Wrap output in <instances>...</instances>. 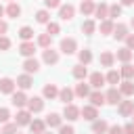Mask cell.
<instances>
[{
	"label": "cell",
	"mask_w": 134,
	"mask_h": 134,
	"mask_svg": "<svg viewBox=\"0 0 134 134\" xmlns=\"http://www.w3.org/2000/svg\"><path fill=\"white\" fill-rule=\"evenodd\" d=\"M77 50V42L73 38H63L61 40V52L63 54H73Z\"/></svg>",
	"instance_id": "obj_1"
},
{
	"label": "cell",
	"mask_w": 134,
	"mask_h": 134,
	"mask_svg": "<svg viewBox=\"0 0 134 134\" xmlns=\"http://www.w3.org/2000/svg\"><path fill=\"white\" fill-rule=\"evenodd\" d=\"M73 15H75V6H73V4H61V6H59V17H61L63 21H71Z\"/></svg>",
	"instance_id": "obj_2"
},
{
	"label": "cell",
	"mask_w": 134,
	"mask_h": 134,
	"mask_svg": "<svg viewBox=\"0 0 134 134\" xmlns=\"http://www.w3.org/2000/svg\"><path fill=\"white\" fill-rule=\"evenodd\" d=\"M80 115H82V113H80V107H75L73 103H71V105H65V109H63V117H67L69 121H75Z\"/></svg>",
	"instance_id": "obj_3"
},
{
	"label": "cell",
	"mask_w": 134,
	"mask_h": 134,
	"mask_svg": "<svg viewBox=\"0 0 134 134\" xmlns=\"http://www.w3.org/2000/svg\"><path fill=\"white\" fill-rule=\"evenodd\" d=\"M80 113H82V117L88 119V121H96V117H98V111H96L94 105H86V107H82Z\"/></svg>",
	"instance_id": "obj_4"
},
{
	"label": "cell",
	"mask_w": 134,
	"mask_h": 134,
	"mask_svg": "<svg viewBox=\"0 0 134 134\" xmlns=\"http://www.w3.org/2000/svg\"><path fill=\"white\" fill-rule=\"evenodd\" d=\"M121 96H124V94H121L117 88H109L107 94H105V98H107L109 105H119V103H121Z\"/></svg>",
	"instance_id": "obj_5"
},
{
	"label": "cell",
	"mask_w": 134,
	"mask_h": 134,
	"mask_svg": "<svg viewBox=\"0 0 134 134\" xmlns=\"http://www.w3.org/2000/svg\"><path fill=\"white\" fill-rule=\"evenodd\" d=\"M42 109H44V100H42L40 96H34V98L27 100V111H29V113H38V111H42Z\"/></svg>",
	"instance_id": "obj_6"
},
{
	"label": "cell",
	"mask_w": 134,
	"mask_h": 134,
	"mask_svg": "<svg viewBox=\"0 0 134 134\" xmlns=\"http://www.w3.org/2000/svg\"><path fill=\"white\" fill-rule=\"evenodd\" d=\"M15 86H17V84H15L10 77H2V80H0V92H2V94H13V92H15Z\"/></svg>",
	"instance_id": "obj_7"
},
{
	"label": "cell",
	"mask_w": 134,
	"mask_h": 134,
	"mask_svg": "<svg viewBox=\"0 0 134 134\" xmlns=\"http://www.w3.org/2000/svg\"><path fill=\"white\" fill-rule=\"evenodd\" d=\"M90 103L94 105V107H103L105 103H107V98H105V94L100 92V90H94V92H90Z\"/></svg>",
	"instance_id": "obj_8"
},
{
	"label": "cell",
	"mask_w": 134,
	"mask_h": 134,
	"mask_svg": "<svg viewBox=\"0 0 134 134\" xmlns=\"http://www.w3.org/2000/svg\"><path fill=\"white\" fill-rule=\"evenodd\" d=\"M15 124H17V126H27V124H31V113L25 111V109H21V111L17 113V117H15Z\"/></svg>",
	"instance_id": "obj_9"
},
{
	"label": "cell",
	"mask_w": 134,
	"mask_h": 134,
	"mask_svg": "<svg viewBox=\"0 0 134 134\" xmlns=\"http://www.w3.org/2000/svg\"><path fill=\"white\" fill-rule=\"evenodd\" d=\"M19 52H21L23 57L31 59V57H34V52H36V44H34V42H23V44L19 46Z\"/></svg>",
	"instance_id": "obj_10"
},
{
	"label": "cell",
	"mask_w": 134,
	"mask_h": 134,
	"mask_svg": "<svg viewBox=\"0 0 134 134\" xmlns=\"http://www.w3.org/2000/svg\"><path fill=\"white\" fill-rule=\"evenodd\" d=\"M92 132L94 134H107L109 132V124L105 119H96V121H92Z\"/></svg>",
	"instance_id": "obj_11"
},
{
	"label": "cell",
	"mask_w": 134,
	"mask_h": 134,
	"mask_svg": "<svg viewBox=\"0 0 134 134\" xmlns=\"http://www.w3.org/2000/svg\"><path fill=\"white\" fill-rule=\"evenodd\" d=\"M42 59H44V63L54 65V63L59 61V52H57V50H52V48H46V50H44V54H42Z\"/></svg>",
	"instance_id": "obj_12"
},
{
	"label": "cell",
	"mask_w": 134,
	"mask_h": 134,
	"mask_svg": "<svg viewBox=\"0 0 134 134\" xmlns=\"http://www.w3.org/2000/svg\"><path fill=\"white\" fill-rule=\"evenodd\" d=\"M17 86H19L21 90H27V88H31V86H34V80L29 77V73H23V75H19V77H17Z\"/></svg>",
	"instance_id": "obj_13"
},
{
	"label": "cell",
	"mask_w": 134,
	"mask_h": 134,
	"mask_svg": "<svg viewBox=\"0 0 134 134\" xmlns=\"http://www.w3.org/2000/svg\"><path fill=\"white\" fill-rule=\"evenodd\" d=\"M73 90L71 88H63V90H59V100L61 103H65V105H71V100H73Z\"/></svg>",
	"instance_id": "obj_14"
},
{
	"label": "cell",
	"mask_w": 134,
	"mask_h": 134,
	"mask_svg": "<svg viewBox=\"0 0 134 134\" xmlns=\"http://www.w3.org/2000/svg\"><path fill=\"white\" fill-rule=\"evenodd\" d=\"M119 113H121L124 117L132 115V113H134V100H121V103H119Z\"/></svg>",
	"instance_id": "obj_15"
},
{
	"label": "cell",
	"mask_w": 134,
	"mask_h": 134,
	"mask_svg": "<svg viewBox=\"0 0 134 134\" xmlns=\"http://www.w3.org/2000/svg\"><path fill=\"white\" fill-rule=\"evenodd\" d=\"M23 69H25V73H36L38 69H40V63L31 57V59H25V63H23Z\"/></svg>",
	"instance_id": "obj_16"
},
{
	"label": "cell",
	"mask_w": 134,
	"mask_h": 134,
	"mask_svg": "<svg viewBox=\"0 0 134 134\" xmlns=\"http://www.w3.org/2000/svg\"><path fill=\"white\" fill-rule=\"evenodd\" d=\"M105 82H107V80H105V75H103L100 71H94V73L90 75V86H92V88H100Z\"/></svg>",
	"instance_id": "obj_17"
},
{
	"label": "cell",
	"mask_w": 134,
	"mask_h": 134,
	"mask_svg": "<svg viewBox=\"0 0 134 134\" xmlns=\"http://www.w3.org/2000/svg\"><path fill=\"white\" fill-rule=\"evenodd\" d=\"M113 38H115V40H126V38H128V27H126L124 23L115 25V29H113Z\"/></svg>",
	"instance_id": "obj_18"
},
{
	"label": "cell",
	"mask_w": 134,
	"mask_h": 134,
	"mask_svg": "<svg viewBox=\"0 0 134 134\" xmlns=\"http://www.w3.org/2000/svg\"><path fill=\"white\" fill-rule=\"evenodd\" d=\"M44 128H46V121H42V119H34V121L29 124L31 134H44Z\"/></svg>",
	"instance_id": "obj_19"
},
{
	"label": "cell",
	"mask_w": 134,
	"mask_h": 134,
	"mask_svg": "<svg viewBox=\"0 0 134 134\" xmlns=\"http://www.w3.org/2000/svg\"><path fill=\"white\" fill-rule=\"evenodd\" d=\"M113 61H115V54H113V52H109V50L100 52V65H103V67H111Z\"/></svg>",
	"instance_id": "obj_20"
},
{
	"label": "cell",
	"mask_w": 134,
	"mask_h": 134,
	"mask_svg": "<svg viewBox=\"0 0 134 134\" xmlns=\"http://www.w3.org/2000/svg\"><path fill=\"white\" fill-rule=\"evenodd\" d=\"M73 77L75 80H84L86 75H88V71H86V65H82V63H77V65H73Z\"/></svg>",
	"instance_id": "obj_21"
},
{
	"label": "cell",
	"mask_w": 134,
	"mask_h": 134,
	"mask_svg": "<svg viewBox=\"0 0 134 134\" xmlns=\"http://www.w3.org/2000/svg\"><path fill=\"white\" fill-rule=\"evenodd\" d=\"M57 96H59V88H57L54 84H46V86H44V98H50V100H52V98H57Z\"/></svg>",
	"instance_id": "obj_22"
},
{
	"label": "cell",
	"mask_w": 134,
	"mask_h": 134,
	"mask_svg": "<svg viewBox=\"0 0 134 134\" xmlns=\"http://www.w3.org/2000/svg\"><path fill=\"white\" fill-rule=\"evenodd\" d=\"M61 121H63V117L59 113H50L46 117V126H50V128H61Z\"/></svg>",
	"instance_id": "obj_23"
},
{
	"label": "cell",
	"mask_w": 134,
	"mask_h": 134,
	"mask_svg": "<svg viewBox=\"0 0 134 134\" xmlns=\"http://www.w3.org/2000/svg\"><path fill=\"white\" fill-rule=\"evenodd\" d=\"M94 2L92 0H82V4H80V10H82V15H92L94 13Z\"/></svg>",
	"instance_id": "obj_24"
},
{
	"label": "cell",
	"mask_w": 134,
	"mask_h": 134,
	"mask_svg": "<svg viewBox=\"0 0 134 134\" xmlns=\"http://www.w3.org/2000/svg\"><path fill=\"white\" fill-rule=\"evenodd\" d=\"M94 15H96L98 19H103V21H105V19H109V6L100 2V4H98V6L94 8Z\"/></svg>",
	"instance_id": "obj_25"
},
{
	"label": "cell",
	"mask_w": 134,
	"mask_h": 134,
	"mask_svg": "<svg viewBox=\"0 0 134 134\" xmlns=\"http://www.w3.org/2000/svg\"><path fill=\"white\" fill-rule=\"evenodd\" d=\"M115 57H117V61H121V63H130V59H132V50H130V48H119Z\"/></svg>",
	"instance_id": "obj_26"
},
{
	"label": "cell",
	"mask_w": 134,
	"mask_h": 134,
	"mask_svg": "<svg viewBox=\"0 0 134 134\" xmlns=\"http://www.w3.org/2000/svg\"><path fill=\"white\" fill-rule=\"evenodd\" d=\"M27 96L23 94V92H13V105L15 107H23V105H27Z\"/></svg>",
	"instance_id": "obj_27"
},
{
	"label": "cell",
	"mask_w": 134,
	"mask_h": 134,
	"mask_svg": "<svg viewBox=\"0 0 134 134\" xmlns=\"http://www.w3.org/2000/svg\"><path fill=\"white\" fill-rule=\"evenodd\" d=\"M119 92H121L124 96H132V94H134V84H132L130 80L121 82V86H119Z\"/></svg>",
	"instance_id": "obj_28"
},
{
	"label": "cell",
	"mask_w": 134,
	"mask_h": 134,
	"mask_svg": "<svg viewBox=\"0 0 134 134\" xmlns=\"http://www.w3.org/2000/svg\"><path fill=\"white\" fill-rule=\"evenodd\" d=\"M6 15H8V17H13V19H17V17L21 15V6H19L17 2H10V4L6 6Z\"/></svg>",
	"instance_id": "obj_29"
},
{
	"label": "cell",
	"mask_w": 134,
	"mask_h": 134,
	"mask_svg": "<svg viewBox=\"0 0 134 134\" xmlns=\"http://www.w3.org/2000/svg\"><path fill=\"white\" fill-rule=\"evenodd\" d=\"M113 29H115V25H113V21H111V19H105V21H100V34H103V36H107V34H113Z\"/></svg>",
	"instance_id": "obj_30"
},
{
	"label": "cell",
	"mask_w": 134,
	"mask_h": 134,
	"mask_svg": "<svg viewBox=\"0 0 134 134\" xmlns=\"http://www.w3.org/2000/svg\"><path fill=\"white\" fill-rule=\"evenodd\" d=\"M73 92H75L77 96H82V98H84V96H90V84H84V82H82V84L75 86Z\"/></svg>",
	"instance_id": "obj_31"
},
{
	"label": "cell",
	"mask_w": 134,
	"mask_h": 134,
	"mask_svg": "<svg viewBox=\"0 0 134 134\" xmlns=\"http://www.w3.org/2000/svg\"><path fill=\"white\" fill-rule=\"evenodd\" d=\"M119 75H121V77H126V80L134 77V65H130V63H124V67L119 69Z\"/></svg>",
	"instance_id": "obj_32"
},
{
	"label": "cell",
	"mask_w": 134,
	"mask_h": 134,
	"mask_svg": "<svg viewBox=\"0 0 134 134\" xmlns=\"http://www.w3.org/2000/svg\"><path fill=\"white\" fill-rule=\"evenodd\" d=\"M19 38H21L23 42H29V40L34 38V29H31V27H27V25H25V27H21V29H19Z\"/></svg>",
	"instance_id": "obj_33"
},
{
	"label": "cell",
	"mask_w": 134,
	"mask_h": 134,
	"mask_svg": "<svg viewBox=\"0 0 134 134\" xmlns=\"http://www.w3.org/2000/svg\"><path fill=\"white\" fill-rule=\"evenodd\" d=\"M94 29H96L94 21H90V19H88V21H84V23H82V31H84L86 36H92V34H94Z\"/></svg>",
	"instance_id": "obj_34"
},
{
	"label": "cell",
	"mask_w": 134,
	"mask_h": 134,
	"mask_svg": "<svg viewBox=\"0 0 134 134\" xmlns=\"http://www.w3.org/2000/svg\"><path fill=\"white\" fill-rule=\"evenodd\" d=\"M50 42H52V36H50V34H42V36L38 38V44H40L44 50H46V48H50Z\"/></svg>",
	"instance_id": "obj_35"
},
{
	"label": "cell",
	"mask_w": 134,
	"mask_h": 134,
	"mask_svg": "<svg viewBox=\"0 0 134 134\" xmlns=\"http://www.w3.org/2000/svg\"><path fill=\"white\" fill-rule=\"evenodd\" d=\"M77 57H80V63H82V65H88V63L92 61V52H90L88 48L80 50V54H77Z\"/></svg>",
	"instance_id": "obj_36"
},
{
	"label": "cell",
	"mask_w": 134,
	"mask_h": 134,
	"mask_svg": "<svg viewBox=\"0 0 134 134\" xmlns=\"http://www.w3.org/2000/svg\"><path fill=\"white\" fill-rule=\"evenodd\" d=\"M36 21L38 23H50V13L48 10H38L36 13Z\"/></svg>",
	"instance_id": "obj_37"
},
{
	"label": "cell",
	"mask_w": 134,
	"mask_h": 134,
	"mask_svg": "<svg viewBox=\"0 0 134 134\" xmlns=\"http://www.w3.org/2000/svg\"><path fill=\"white\" fill-rule=\"evenodd\" d=\"M105 80H107L109 84H119V80H121V75H119L117 71H113V69H111V71H109V73L105 75Z\"/></svg>",
	"instance_id": "obj_38"
},
{
	"label": "cell",
	"mask_w": 134,
	"mask_h": 134,
	"mask_svg": "<svg viewBox=\"0 0 134 134\" xmlns=\"http://www.w3.org/2000/svg\"><path fill=\"white\" fill-rule=\"evenodd\" d=\"M121 15V4H111L109 6V19H115Z\"/></svg>",
	"instance_id": "obj_39"
},
{
	"label": "cell",
	"mask_w": 134,
	"mask_h": 134,
	"mask_svg": "<svg viewBox=\"0 0 134 134\" xmlns=\"http://www.w3.org/2000/svg\"><path fill=\"white\" fill-rule=\"evenodd\" d=\"M61 31V27H59V23H54V21H50V23H46V34H50V36H57Z\"/></svg>",
	"instance_id": "obj_40"
},
{
	"label": "cell",
	"mask_w": 134,
	"mask_h": 134,
	"mask_svg": "<svg viewBox=\"0 0 134 134\" xmlns=\"http://www.w3.org/2000/svg\"><path fill=\"white\" fill-rule=\"evenodd\" d=\"M2 134H17V124H4Z\"/></svg>",
	"instance_id": "obj_41"
},
{
	"label": "cell",
	"mask_w": 134,
	"mask_h": 134,
	"mask_svg": "<svg viewBox=\"0 0 134 134\" xmlns=\"http://www.w3.org/2000/svg\"><path fill=\"white\" fill-rule=\"evenodd\" d=\"M8 117H10L8 109L6 107H0V124H8Z\"/></svg>",
	"instance_id": "obj_42"
},
{
	"label": "cell",
	"mask_w": 134,
	"mask_h": 134,
	"mask_svg": "<svg viewBox=\"0 0 134 134\" xmlns=\"http://www.w3.org/2000/svg\"><path fill=\"white\" fill-rule=\"evenodd\" d=\"M10 48V40L6 36H0V50H8Z\"/></svg>",
	"instance_id": "obj_43"
},
{
	"label": "cell",
	"mask_w": 134,
	"mask_h": 134,
	"mask_svg": "<svg viewBox=\"0 0 134 134\" xmlns=\"http://www.w3.org/2000/svg\"><path fill=\"white\" fill-rule=\"evenodd\" d=\"M59 134H75V130H73V126H61Z\"/></svg>",
	"instance_id": "obj_44"
},
{
	"label": "cell",
	"mask_w": 134,
	"mask_h": 134,
	"mask_svg": "<svg viewBox=\"0 0 134 134\" xmlns=\"http://www.w3.org/2000/svg\"><path fill=\"white\" fill-rule=\"evenodd\" d=\"M46 8H59L61 6V0H44Z\"/></svg>",
	"instance_id": "obj_45"
},
{
	"label": "cell",
	"mask_w": 134,
	"mask_h": 134,
	"mask_svg": "<svg viewBox=\"0 0 134 134\" xmlns=\"http://www.w3.org/2000/svg\"><path fill=\"white\" fill-rule=\"evenodd\" d=\"M107 134H124V128L121 126H109V132Z\"/></svg>",
	"instance_id": "obj_46"
},
{
	"label": "cell",
	"mask_w": 134,
	"mask_h": 134,
	"mask_svg": "<svg viewBox=\"0 0 134 134\" xmlns=\"http://www.w3.org/2000/svg\"><path fill=\"white\" fill-rule=\"evenodd\" d=\"M124 134H134V121H130V124L124 126Z\"/></svg>",
	"instance_id": "obj_47"
},
{
	"label": "cell",
	"mask_w": 134,
	"mask_h": 134,
	"mask_svg": "<svg viewBox=\"0 0 134 134\" xmlns=\"http://www.w3.org/2000/svg\"><path fill=\"white\" fill-rule=\"evenodd\" d=\"M126 44H128L126 48H130V50L134 48V34H128V38H126Z\"/></svg>",
	"instance_id": "obj_48"
},
{
	"label": "cell",
	"mask_w": 134,
	"mask_h": 134,
	"mask_svg": "<svg viewBox=\"0 0 134 134\" xmlns=\"http://www.w3.org/2000/svg\"><path fill=\"white\" fill-rule=\"evenodd\" d=\"M6 29H8V25H6L4 21H0V36H4V34H6Z\"/></svg>",
	"instance_id": "obj_49"
},
{
	"label": "cell",
	"mask_w": 134,
	"mask_h": 134,
	"mask_svg": "<svg viewBox=\"0 0 134 134\" xmlns=\"http://www.w3.org/2000/svg\"><path fill=\"white\" fill-rule=\"evenodd\" d=\"M134 0H121V6H132Z\"/></svg>",
	"instance_id": "obj_50"
},
{
	"label": "cell",
	"mask_w": 134,
	"mask_h": 134,
	"mask_svg": "<svg viewBox=\"0 0 134 134\" xmlns=\"http://www.w3.org/2000/svg\"><path fill=\"white\" fill-rule=\"evenodd\" d=\"M4 13H6V8H2V6H0V17H2Z\"/></svg>",
	"instance_id": "obj_51"
},
{
	"label": "cell",
	"mask_w": 134,
	"mask_h": 134,
	"mask_svg": "<svg viewBox=\"0 0 134 134\" xmlns=\"http://www.w3.org/2000/svg\"><path fill=\"white\" fill-rule=\"evenodd\" d=\"M130 23H132V27H134V17H132V21H130Z\"/></svg>",
	"instance_id": "obj_52"
},
{
	"label": "cell",
	"mask_w": 134,
	"mask_h": 134,
	"mask_svg": "<svg viewBox=\"0 0 134 134\" xmlns=\"http://www.w3.org/2000/svg\"><path fill=\"white\" fill-rule=\"evenodd\" d=\"M10 2H15V0H10Z\"/></svg>",
	"instance_id": "obj_53"
},
{
	"label": "cell",
	"mask_w": 134,
	"mask_h": 134,
	"mask_svg": "<svg viewBox=\"0 0 134 134\" xmlns=\"http://www.w3.org/2000/svg\"><path fill=\"white\" fill-rule=\"evenodd\" d=\"M44 134H48V132H44Z\"/></svg>",
	"instance_id": "obj_54"
},
{
	"label": "cell",
	"mask_w": 134,
	"mask_h": 134,
	"mask_svg": "<svg viewBox=\"0 0 134 134\" xmlns=\"http://www.w3.org/2000/svg\"><path fill=\"white\" fill-rule=\"evenodd\" d=\"M132 117H134V113H132Z\"/></svg>",
	"instance_id": "obj_55"
},
{
	"label": "cell",
	"mask_w": 134,
	"mask_h": 134,
	"mask_svg": "<svg viewBox=\"0 0 134 134\" xmlns=\"http://www.w3.org/2000/svg\"><path fill=\"white\" fill-rule=\"evenodd\" d=\"M0 134H2V132H0Z\"/></svg>",
	"instance_id": "obj_56"
}]
</instances>
